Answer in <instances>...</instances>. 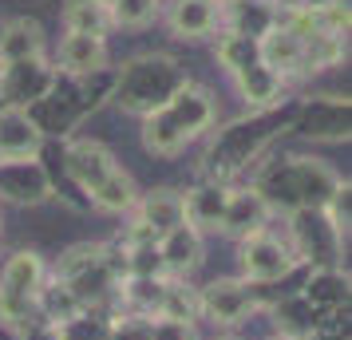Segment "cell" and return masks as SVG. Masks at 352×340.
<instances>
[{
    "label": "cell",
    "mask_w": 352,
    "mask_h": 340,
    "mask_svg": "<svg viewBox=\"0 0 352 340\" xmlns=\"http://www.w3.org/2000/svg\"><path fill=\"white\" fill-rule=\"evenodd\" d=\"M285 242L293 258L309 269H336L344 258V234L329 222L324 210H293L285 214Z\"/></svg>",
    "instance_id": "cell-7"
},
{
    "label": "cell",
    "mask_w": 352,
    "mask_h": 340,
    "mask_svg": "<svg viewBox=\"0 0 352 340\" xmlns=\"http://www.w3.org/2000/svg\"><path fill=\"white\" fill-rule=\"evenodd\" d=\"M48 277V265L36 249H16L0 265V324L8 328H28L36 321V297Z\"/></svg>",
    "instance_id": "cell-6"
},
{
    "label": "cell",
    "mask_w": 352,
    "mask_h": 340,
    "mask_svg": "<svg viewBox=\"0 0 352 340\" xmlns=\"http://www.w3.org/2000/svg\"><path fill=\"white\" fill-rule=\"evenodd\" d=\"M273 218H277V214L265 206V198L257 194L250 182H245V186H230L226 218H222V229H218V234L234 238V242H245V238H254L261 229H270Z\"/></svg>",
    "instance_id": "cell-13"
},
{
    "label": "cell",
    "mask_w": 352,
    "mask_h": 340,
    "mask_svg": "<svg viewBox=\"0 0 352 340\" xmlns=\"http://www.w3.org/2000/svg\"><path fill=\"white\" fill-rule=\"evenodd\" d=\"M44 56V28L28 16H16L0 24V67L20 64V60H36Z\"/></svg>",
    "instance_id": "cell-24"
},
{
    "label": "cell",
    "mask_w": 352,
    "mask_h": 340,
    "mask_svg": "<svg viewBox=\"0 0 352 340\" xmlns=\"http://www.w3.org/2000/svg\"><path fill=\"white\" fill-rule=\"evenodd\" d=\"M230 80H234V87H238V95L245 99V107H250V111H270V107H281L285 80H281L273 67H265L261 60L245 64L241 71H234Z\"/></svg>",
    "instance_id": "cell-18"
},
{
    "label": "cell",
    "mask_w": 352,
    "mask_h": 340,
    "mask_svg": "<svg viewBox=\"0 0 352 340\" xmlns=\"http://www.w3.org/2000/svg\"><path fill=\"white\" fill-rule=\"evenodd\" d=\"M273 24H277L273 0H234V4H222V32L261 40Z\"/></svg>",
    "instance_id": "cell-23"
},
{
    "label": "cell",
    "mask_w": 352,
    "mask_h": 340,
    "mask_svg": "<svg viewBox=\"0 0 352 340\" xmlns=\"http://www.w3.org/2000/svg\"><path fill=\"white\" fill-rule=\"evenodd\" d=\"M20 340H60V337H56V324L32 321L28 328H20Z\"/></svg>",
    "instance_id": "cell-37"
},
{
    "label": "cell",
    "mask_w": 352,
    "mask_h": 340,
    "mask_svg": "<svg viewBox=\"0 0 352 340\" xmlns=\"http://www.w3.org/2000/svg\"><path fill=\"white\" fill-rule=\"evenodd\" d=\"M56 337L60 340H111V332H107V313L83 308V313H76L72 321L56 324Z\"/></svg>",
    "instance_id": "cell-31"
},
{
    "label": "cell",
    "mask_w": 352,
    "mask_h": 340,
    "mask_svg": "<svg viewBox=\"0 0 352 340\" xmlns=\"http://www.w3.org/2000/svg\"><path fill=\"white\" fill-rule=\"evenodd\" d=\"M214 56H218V64L234 76V71H241L245 64H254L257 60V40H250V36H234V32H218Z\"/></svg>",
    "instance_id": "cell-30"
},
{
    "label": "cell",
    "mask_w": 352,
    "mask_h": 340,
    "mask_svg": "<svg viewBox=\"0 0 352 340\" xmlns=\"http://www.w3.org/2000/svg\"><path fill=\"white\" fill-rule=\"evenodd\" d=\"M289 127L301 131L305 139L317 143H344L349 139V99L340 95H317L293 107Z\"/></svg>",
    "instance_id": "cell-11"
},
{
    "label": "cell",
    "mask_w": 352,
    "mask_h": 340,
    "mask_svg": "<svg viewBox=\"0 0 352 340\" xmlns=\"http://www.w3.org/2000/svg\"><path fill=\"white\" fill-rule=\"evenodd\" d=\"M293 111H281V107H270V111H250L245 119H234L230 127L214 131V143L206 150V166H202V179L214 182H230L238 170H245L250 162L261 155V146L273 139L277 127H289Z\"/></svg>",
    "instance_id": "cell-4"
},
{
    "label": "cell",
    "mask_w": 352,
    "mask_h": 340,
    "mask_svg": "<svg viewBox=\"0 0 352 340\" xmlns=\"http://www.w3.org/2000/svg\"><path fill=\"white\" fill-rule=\"evenodd\" d=\"M0 198L16 206H40L48 202V174L40 159H0Z\"/></svg>",
    "instance_id": "cell-14"
},
{
    "label": "cell",
    "mask_w": 352,
    "mask_h": 340,
    "mask_svg": "<svg viewBox=\"0 0 352 340\" xmlns=\"http://www.w3.org/2000/svg\"><path fill=\"white\" fill-rule=\"evenodd\" d=\"M0 340H20L16 328H8V324H0Z\"/></svg>",
    "instance_id": "cell-38"
},
{
    "label": "cell",
    "mask_w": 352,
    "mask_h": 340,
    "mask_svg": "<svg viewBox=\"0 0 352 340\" xmlns=\"http://www.w3.org/2000/svg\"><path fill=\"white\" fill-rule=\"evenodd\" d=\"M226 198H230V182L202 179L198 186H190L182 194V210H186V226H194L198 234H218L226 218Z\"/></svg>",
    "instance_id": "cell-16"
},
{
    "label": "cell",
    "mask_w": 352,
    "mask_h": 340,
    "mask_svg": "<svg viewBox=\"0 0 352 340\" xmlns=\"http://www.w3.org/2000/svg\"><path fill=\"white\" fill-rule=\"evenodd\" d=\"M52 277H60L67 289L76 293L83 308L111 313L115 289L123 281V245L119 242H80L64 249V258L56 261Z\"/></svg>",
    "instance_id": "cell-3"
},
{
    "label": "cell",
    "mask_w": 352,
    "mask_h": 340,
    "mask_svg": "<svg viewBox=\"0 0 352 340\" xmlns=\"http://www.w3.org/2000/svg\"><path fill=\"white\" fill-rule=\"evenodd\" d=\"M48 143L24 107H0V159H36Z\"/></svg>",
    "instance_id": "cell-17"
},
{
    "label": "cell",
    "mask_w": 352,
    "mask_h": 340,
    "mask_svg": "<svg viewBox=\"0 0 352 340\" xmlns=\"http://www.w3.org/2000/svg\"><path fill=\"white\" fill-rule=\"evenodd\" d=\"M218 4H234V0H218Z\"/></svg>",
    "instance_id": "cell-42"
},
{
    "label": "cell",
    "mask_w": 352,
    "mask_h": 340,
    "mask_svg": "<svg viewBox=\"0 0 352 340\" xmlns=\"http://www.w3.org/2000/svg\"><path fill=\"white\" fill-rule=\"evenodd\" d=\"M159 317L194 324V321H198V289H190V285H186V281H178V277H166V293H162Z\"/></svg>",
    "instance_id": "cell-29"
},
{
    "label": "cell",
    "mask_w": 352,
    "mask_h": 340,
    "mask_svg": "<svg viewBox=\"0 0 352 340\" xmlns=\"http://www.w3.org/2000/svg\"><path fill=\"white\" fill-rule=\"evenodd\" d=\"M60 155H64V166L72 174V182L87 198L119 170V159L103 143H96V139H67V143H60Z\"/></svg>",
    "instance_id": "cell-12"
},
{
    "label": "cell",
    "mask_w": 352,
    "mask_h": 340,
    "mask_svg": "<svg viewBox=\"0 0 352 340\" xmlns=\"http://www.w3.org/2000/svg\"><path fill=\"white\" fill-rule=\"evenodd\" d=\"M324 214H329V222L349 238V222H352V186H349V179H340L336 194L329 198V206H324Z\"/></svg>",
    "instance_id": "cell-34"
},
{
    "label": "cell",
    "mask_w": 352,
    "mask_h": 340,
    "mask_svg": "<svg viewBox=\"0 0 352 340\" xmlns=\"http://www.w3.org/2000/svg\"><path fill=\"white\" fill-rule=\"evenodd\" d=\"M151 340H194V324L170 321V317H155L151 321Z\"/></svg>",
    "instance_id": "cell-36"
},
{
    "label": "cell",
    "mask_w": 352,
    "mask_h": 340,
    "mask_svg": "<svg viewBox=\"0 0 352 340\" xmlns=\"http://www.w3.org/2000/svg\"><path fill=\"white\" fill-rule=\"evenodd\" d=\"M250 186L265 198L273 214L285 218L293 210H324L340 186V174L313 155H281V159L261 162Z\"/></svg>",
    "instance_id": "cell-1"
},
{
    "label": "cell",
    "mask_w": 352,
    "mask_h": 340,
    "mask_svg": "<svg viewBox=\"0 0 352 340\" xmlns=\"http://www.w3.org/2000/svg\"><path fill=\"white\" fill-rule=\"evenodd\" d=\"M186 80H190V76H186L170 56H139V60H131L123 71H115L111 99L123 111L146 119L151 111H159Z\"/></svg>",
    "instance_id": "cell-5"
},
{
    "label": "cell",
    "mask_w": 352,
    "mask_h": 340,
    "mask_svg": "<svg viewBox=\"0 0 352 340\" xmlns=\"http://www.w3.org/2000/svg\"><path fill=\"white\" fill-rule=\"evenodd\" d=\"M107 67V40L103 36H83V32H67L60 40V76L80 80L91 71Z\"/></svg>",
    "instance_id": "cell-21"
},
{
    "label": "cell",
    "mask_w": 352,
    "mask_h": 340,
    "mask_svg": "<svg viewBox=\"0 0 352 340\" xmlns=\"http://www.w3.org/2000/svg\"><path fill=\"white\" fill-rule=\"evenodd\" d=\"M99 4H107V8H111V4H119V0H99Z\"/></svg>",
    "instance_id": "cell-39"
},
{
    "label": "cell",
    "mask_w": 352,
    "mask_h": 340,
    "mask_svg": "<svg viewBox=\"0 0 352 340\" xmlns=\"http://www.w3.org/2000/svg\"><path fill=\"white\" fill-rule=\"evenodd\" d=\"M301 297L317 308V317H333L340 308H349L352 281H349V273H344V265H336V269H313L309 281H305Z\"/></svg>",
    "instance_id": "cell-20"
},
{
    "label": "cell",
    "mask_w": 352,
    "mask_h": 340,
    "mask_svg": "<svg viewBox=\"0 0 352 340\" xmlns=\"http://www.w3.org/2000/svg\"><path fill=\"white\" fill-rule=\"evenodd\" d=\"M214 119H218L214 95L202 83L186 80L159 111H151L143 119V146L151 155H159V159H175L178 150H186L194 139L214 131Z\"/></svg>",
    "instance_id": "cell-2"
},
{
    "label": "cell",
    "mask_w": 352,
    "mask_h": 340,
    "mask_svg": "<svg viewBox=\"0 0 352 340\" xmlns=\"http://www.w3.org/2000/svg\"><path fill=\"white\" fill-rule=\"evenodd\" d=\"M64 32H83V36H103L111 32V8L99 0H67L64 4Z\"/></svg>",
    "instance_id": "cell-28"
},
{
    "label": "cell",
    "mask_w": 352,
    "mask_h": 340,
    "mask_svg": "<svg viewBox=\"0 0 352 340\" xmlns=\"http://www.w3.org/2000/svg\"><path fill=\"white\" fill-rule=\"evenodd\" d=\"M162 293H166V277H123L119 289H115V308L159 317Z\"/></svg>",
    "instance_id": "cell-26"
},
{
    "label": "cell",
    "mask_w": 352,
    "mask_h": 340,
    "mask_svg": "<svg viewBox=\"0 0 352 340\" xmlns=\"http://www.w3.org/2000/svg\"><path fill=\"white\" fill-rule=\"evenodd\" d=\"M166 24H170V32L182 36V40L214 36L222 28V4H218V0H170Z\"/></svg>",
    "instance_id": "cell-19"
},
{
    "label": "cell",
    "mask_w": 352,
    "mask_h": 340,
    "mask_svg": "<svg viewBox=\"0 0 352 340\" xmlns=\"http://www.w3.org/2000/svg\"><path fill=\"white\" fill-rule=\"evenodd\" d=\"M214 340H238V337H214Z\"/></svg>",
    "instance_id": "cell-41"
},
{
    "label": "cell",
    "mask_w": 352,
    "mask_h": 340,
    "mask_svg": "<svg viewBox=\"0 0 352 340\" xmlns=\"http://www.w3.org/2000/svg\"><path fill=\"white\" fill-rule=\"evenodd\" d=\"M257 313L254 289L241 277H214L198 289V317H206L218 328H238Z\"/></svg>",
    "instance_id": "cell-9"
},
{
    "label": "cell",
    "mask_w": 352,
    "mask_h": 340,
    "mask_svg": "<svg viewBox=\"0 0 352 340\" xmlns=\"http://www.w3.org/2000/svg\"><path fill=\"white\" fill-rule=\"evenodd\" d=\"M151 321L143 313H127V308H111L107 313V332L111 340H151Z\"/></svg>",
    "instance_id": "cell-32"
},
{
    "label": "cell",
    "mask_w": 352,
    "mask_h": 340,
    "mask_svg": "<svg viewBox=\"0 0 352 340\" xmlns=\"http://www.w3.org/2000/svg\"><path fill=\"white\" fill-rule=\"evenodd\" d=\"M159 258H162V273L186 281L202 265V258H206V234H198L194 226L182 222L178 229L159 238Z\"/></svg>",
    "instance_id": "cell-15"
},
{
    "label": "cell",
    "mask_w": 352,
    "mask_h": 340,
    "mask_svg": "<svg viewBox=\"0 0 352 340\" xmlns=\"http://www.w3.org/2000/svg\"><path fill=\"white\" fill-rule=\"evenodd\" d=\"M159 16V0H119L111 4V28H146Z\"/></svg>",
    "instance_id": "cell-33"
},
{
    "label": "cell",
    "mask_w": 352,
    "mask_h": 340,
    "mask_svg": "<svg viewBox=\"0 0 352 340\" xmlns=\"http://www.w3.org/2000/svg\"><path fill=\"white\" fill-rule=\"evenodd\" d=\"M60 80V71L36 56V60H20V64H4L0 67V103L4 107H36L40 99L52 95V87Z\"/></svg>",
    "instance_id": "cell-10"
},
{
    "label": "cell",
    "mask_w": 352,
    "mask_h": 340,
    "mask_svg": "<svg viewBox=\"0 0 352 340\" xmlns=\"http://www.w3.org/2000/svg\"><path fill=\"white\" fill-rule=\"evenodd\" d=\"M131 214H135L143 226L155 229L159 238L186 222L182 194H178V190H170V186H159V190H146V194H139V202H135V210H131Z\"/></svg>",
    "instance_id": "cell-22"
},
{
    "label": "cell",
    "mask_w": 352,
    "mask_h": 340,
    "mask_svg": "<svg viewBox=\"0 0 352 340\" xmlns=\"http://www.w3.org/2000/svg\"><path fill=\"white\" fill-rule=\"evenodd\" d=\"M265 340H289V337H277V332H273V337H265Z\"/></svg>",
    "instance_id": "cell-40"
},
{
    "label": "cell",
    "mask_w": 352,
    "mask_h": 340,
    "mask_svg": "<svg viewBox=\"0 0 352 340\" xmlns=\"http://www.w3.org/2000/svg\"><path fill=\"white\" fill-rule=\"evenodd\" d=\"M76 313H83V305L76 301V293L67 289L60 277H44V285H40V297H36V321H44V324H64L72 321Z\"/></svg>",
    "instance_id": "cell-27"
},
{
    "label": "cell",
    "mask_w": 352,
    "mask_h": 340,
    "mask_svg": "<svg viewBox=\"0 0 352 340\" xmlns=\"http://www.w3.org/2000/svg\"><path fill=\"white\" fill-rule=\"evenodd\" d=\"M273 317V328H277V337H289V340H305L313 328L320 324L317 308L305 301L301 293H293V297H281L277 305L265 308Z\"/></svg>",
    "instance_id": "cell-25"
},
{
    "label": "cell",
    "mask_w": 352,
    "mask_h": 340,
    "mask_svg": "<svg viewBox=\"0 0 352 340\" xmlns=\"http://www.w3.org/2000/svg\"><path fill=\"white\" fill-rule=\"evenodd\" d=\"M305 340H349V308H340L333 317H320V324Z\"/></svg>",
    "instance_id": "cell-35"
},
{
    "label": "cell",
    "mask_w": 352,
    "mask_h": 340,
    "mask_svg": "<svg viewBox=\"0 0 352 340\" xmlns=\"http://www.w3.org/2000/svg\"><path fill=\"white\" fill-rule=\"evenodd\" d=\"M238 265H241V281L245 285H273L297 265L293 249H289L285 234L277 229H261L254 238L238 242Z\"/></svg>",
    "instance_id": "cell-8"
}]
</instances>
